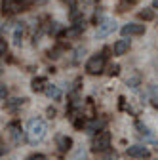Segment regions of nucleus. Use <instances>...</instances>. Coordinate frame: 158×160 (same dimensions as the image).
Here are the masks:
<instances>
[{"label": "nucleus", "mask_w": 158, "mask_h": 160, "mask_svg": "<svg viewBox=\"0 0 158 160\" xmlns=\"http://www.w3.org/2000/svg\"><path fill=\"white\" fill-rule=\"evenodd\" d=\"M118 72H120V67H118V65H111V69H109V74H111V76H116Z\"/></svg>", "instance_id": "22"}, {"label": "nucleus", "mask_w": 158, "mask_h": 160, "mask_svg": "<svg viewBox=\"0 0 158 160\" xmlns=\"http://www.w3.org/2000/svg\"><path fill=\"white\" fill-rule=\"evenodd\" d=\"M27 160H46V156H42V154H31Z\"/></svg>", "instance_id": "23"}, {"label": "nucleus", "mask_w": 158, "mask_h": 160, "mask_svg": "<svg viewBox=\"0 0 158 160\" xmlns=\"http://www.w3.org/2000/svg\"><path fill=\"white\" fill-rule=\"evenodd\" d=\"M48 132V126L42 118H32L29 120V124H27V139H29V143L31 145H36V143H40L44 135Z\"/></svg>", "instance_id": "1"}, {"label": "nucleus", "mask_w": 158, "mask_h": 160, "mask_svg": "<svg viewBox=\"0 0 158 160\" xmlns=\"http://www.w3.org/2000/svg\"><path fill=\"white\" fill-rule=\"evenodd\" d=\"M10 135H12V141L13 143L21 141V126H19L17 122H12L10 124Z\"/></svg>", "instance_id": "11"}, {"label": "nucleus", "mask_w": 158, "mask_h": 160, "mask_svg": "<svg viewBox=\"0 0 158 160\" xmlns=\"http://www.w3.org/2000/svg\"><path fill=\"white\" fill-rule=\"evenodd\" d=\"M109 147H111V133L107 130H99V133L93 139V151L101 152V151H107Z\"/></svg>", "instance_id": "4"}, {"label": "nucleus", "mask_w": 158, "mask_h": 160, "mask_svg": "<svg viewBox=\"0 0 158 160\" xmlns=\"http://www.w3.org/2000/svg\"><path fill=\"white\" fill-rule=\"evenodd\" d=\"M130 2H133V0H130Z\"/></svg>", "instance_id": "28"}, {"label": "nucleus", "mask_w": 158, "mask_h": 160, "mask_svg": "<svg viewBox=\"0 0 158 160\" xmlns=\"http://www.w3.org/2000/svg\"><path fill=\"white\" fill-rule=\"evenodd\" d=\"M8 97V88L4 86V84H0V101H2V99H6Z\"/></svg>", "instance_id": "21"}, {"label": "nucleus", "mask_w": 158, "mask_h": 160, "mask_svg": "<svg viewBox=\"0 0 158 160\" xmlns=\"http://www.w3.org/2000/svg\"><path fill=\"white\" fill-rule=\"evenodd\" d=\"M105 122H107L105 118H91V122H90V124H86L88 133H95L97 130H101V128L105 126Z\"/></svg>", "instance_id": "10"}, {"label": "nucleus", "mask_w": 158, "mask_h": 160, "mask_svg": "<svg viewBox=\"0 0 158 160\" xmlns=\"http://www.w3.org/2000/svg\"><path fill=\"white\" fill-rule=\"evenodd\" d=\"M107 160H116V158H107Z\"/></svg>", "instance_id": "27"}, {"label": "nucleus", "mask_w": 158, "mask_h": 160, "mask_svg": "<svg viewBox=\"0 0 158 160\" xmlns=\"http://www.w3.org/2000/svg\"><path fill=\"white\" fill-rule=\"evenodd\" d=\"M44 92H46V95L50 99H55V101H57V99H61V90H59L57 86H53V84H48Z\"/></svg>", "instance_id": "12"}, {"label": "nucleus", "mask_w": 158, "mask_h": 160, "mask_svg": "<svg viewBox=\"0 0 158 160\" xmlns=\"http://www.w3.org/2000/svg\"><path fill=\"white\" fill-rule=\"evenodd\" d=\"M6 50H8V42H6L2 36H0V55H4V53H6Z\"/></svg>", "instance_id": "19"}, {"label": "nucleus", "mask_w": 158, "mask_h": 160, "mask_svg": "<svg viewBox=\"0 0 158 160\" xmlns=\"http://www.w3.org/2000/svg\"><path fill=\"white\" fill-rule=\"evenodd\" d=\"M105 63H107L105 53H95L93 57L88 59V63H86L88 74H101V72L105 71Z\"/></svg>", "instance_id": "3"}, {"label": "nucleus", "mask_w": 158, "mask_h": 160, "mask_svg": "<svg viewBox=\"0 0 158 160\" xmlns=\"http://www.w3.org/2000/svg\"><path fill=\"white\" fill-rule=\"evenodd\" d=\"M21 38H23V25L19 23L13 29V42H15V46H21Z\"/></svg>", "instance_id": "14"}, {"label": "nucleus", "mask_w": 158, "mask_h": 160, "mask_svg": "<svg viewBox=\"0 0 158 160\" xmlns=\"http://www.w3.org/2000/svg\"><path fill=\"white\" fill-rule=\"evenodd\" d=\"M152 8H158V0H152Z\"/></svg>", "instance_id": "26"}, {"label": "nucleus", "mask_w": 158, "mask_h": 160, "mask_svg": "<svg viewBox=\"0 0 158 160\" xmlns=\"http://www.w3.org/2000/svg\"><path fill=\"white\" fill-rule=\"evenodd\" d=\"M112 50H114V55H124V53L130 50V40L124 36L122 40H118V42L114 44V48H112Z\"/></svg>", "instance_id": "9"}, {"label": "nucleus", "mask_w": 158, "mask_h": 160, "mask_svg": "<svg viewBox=\"0 0 158 160\" xmlns=\"http://www.w3.org/2000/svg\"><path fill=\"white\" fill-rule=\"evenodd\" d=\"M55 145H57V149H59V152H67V151H71V147H72V139L69 137V135H57L55 137Z\"/></svg>", "instance_id": "8"}, {"label": "nucleus", "mask_w": 158, "mask_h": 160, "mask_svg": "<svg viewBox=\"0 0 158 160\" xmlns=\"http://www.w3.org/2000/svg\"><path fill=\"white\" fill-rule=\"evenodd\" d=\"M63 2H65L67 6H71V8H74V4H76V0H63Z\"/></svg>", "instance_id": "25"}, {"label": "nucleus", "mask_w": 158, "mask_h": 160, "mask_svg": "<svg viewBox=\"0 0 158 160\" xmlns=\"http://www.w3.org/2000/svg\"><path fill=\"white\" fill-rule=\"evenodd\" d=\"M116 29V23H114V19H107V21H103L99 27H97V38H105L109 34H112Z\"/></svg>", "instance_id": "5"}, {"label": "nucleus", "mask_w": 158, "mask_h": 160, "mask_svg": "<svg viewBox=\"0 0 158 160\" xmlns=\"http://www.w3.org/2000/svg\"><path fill=\"white\" fill-rule=\"evenodd\" d=\"M139 17L143 21H151V19H154V12L152 10H143V12H139Z\"/></svg>", "instance_id": "17"}, {"label": "nucleus", "mask_w": 158, "mask_h": 160, "mask_svg": "<svg viewBox=\"0 0 158 160\" xmlns=\"http://www.w3.org/2000/svg\"><path fill=\"white\" fill-rule=\"evenodd\" d=\"M149 97H151V103L154 107H158V86H152L149 90Z\"/></svg>", "instance_id": "16"}, {"label": "nucleus", "mask_w": 158, "mask_h": 160, "mask_svg": "<svg viewBox=\"0 0 158 160\" xmlns=\"http://www.w3.org/2000/svg\"><path fill=\"white\" fill-rule=\"evenodd\" d=\"M137 84H139V76H133V78L128 80V86L130 88H137Z\"/></svg>", "instance_id": "20"}, {"label": "nucleus", "mask_w": 158, "mask_h": 160, "mask_svg": "<svg viewBox=\"0 0 158 160\" xmlns=\"http://www.w3.org/2000/svg\"><path fill=\"white\" fill-rule=\"evenodd\" d=\"M135 128L139 130V133H141V135H145V137H151V133H149V128H147V126H143L141 122H137V124H135Z\"/></svg>", "instance_id": "18"}, {"label": "nucleus", "mask_w": 158, "mask_h": 160, "mask_svg": "<svg viewBox=\"0 0 158 160\" xmlns=\"http://www.w3.org/2000/svg\"><path fill=\"white\" fill-rule=\"evenodd\" d=\"M25 101H27V99H19V97H15V99H10V101L6 103V109L8 111H17V109H21L23 105H25Z\"/></svg>", "instance_id": "13"}, {"label": "nucleus", "mask_w": 158, "mask_h": 160, "mask_svg": "<svg viewBox=\"0 0 158 160\" xmlns=\"http://www.w3.org/2000/svg\"><path fill=\"white\" fill-rule=\"evenodd\" d=\"M46 78H34L32 80V90L34 92H42V90H46Z\"/></svg>", "instance_id": "15"}, {"label": "nucleus", "mask_w": 158, "mask_h": 160, "mask_svg": "<svg viewBox=\"0 0 158 160\" xmlns=\"http://www.w3.org/2000/svg\"><path fill=\"white\" fill-rule=\"evenodd\" d=\"M120 32H122V36H139V34L145 32V27L137 25V23H128L120 29Z\"/></svg>", "instance_id": "6"}, {"label": "nucleus", "mask_w": 158, "mask_h": 160, "mask_svg": "<svg viewBox=\"0 0 158 160\" xmlns=\"http://www.w3.org/2000/svg\"><path fill=\"white\" fill-rule=\"evenodd\" d=\"M6 151H8V147L0 143V156H2V154H6Z\"/></svg>", "instance_id": "24"}, {"label": "nucleus", "mask_w": 158, "mask_h": 160, "mask_svg": "<svg viewBox=\"0 0 158 160\" xmlns=\"http://www.w3.org/2000/svg\"><path fill=\"white\" fill-rule=\"evenodd\" d=\"M128 156H131V158H147L151 152H149V149L147 147H143V145H131V147H128Z\"/></svg>", "instance_id": "7"}, {"label": "nucleus", "mask_w": 158, "mask_h": 160, "mask_svg": "<svg viewBox=\"0 0 158 160\" xmlns=\"http://www.w3.org/2000/svg\"><path fill=\"white\" fill-rule=\"evenodd\" d=\"M31 4H32V0H2V13L12 15L17 12H23Z\"/></svg>", "instance_id": "2"}]
</instances>
